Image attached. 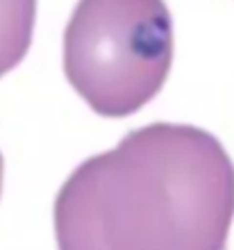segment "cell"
<instances>
[{
	"instance_id": "cell-4",
	"label": "cell",
	"mask_w": 234,
	"mask_h": 250,
	"mask_svg": "<svg viewBox=\"0 0 234 250\" xmlns=\"http://www.w3.org/2000/svg\"><path fill=\"white\" fill-rule=\"evenodd\" d=\"M2 180H5V159H2V152H0V193H2Z\"/></svg>"
},
{
	"instance_id": "cell-3",
	"label": "cell",
	"mask_w": 234,
	"mask_h": 250,
	"mask_svg": "<svg viewBox=\"0 0 234 250\" xmlns=\"http://www.w3.org/2000/svg\"><path fill=\"white\" fill-rule=\"evenodd\" d=\"M37 0H0V78L16 68L32 43Z\"/></svg>"
},
{
	"instance_id": "cell-2",
	"label": "cell",
	"mask_w": 234,
	"mask_h": 250,
	"mask_svg": "<svg viewBox=\"0 0 234 250\" xmlns=\"http://www.w3.org/2000/svg\"><path fill=\"white\" fill-rule=\"evenodd\" d=\"M173 62L164 0H78L64 32V73L105 119L137 114L162 91Z\"/></svg>"
},
{
	"instance_id": "cell-1",
	"label": "cell",
	"mask_w": 234,
	"mask_h": 250,
	"mask_svg": "<svg viewBox=\"0 0 234 250\" xmlns=\"http://www.w3.org/2000/svg\"><path fill=\"white\" fill-rule=\"evenodd\" d=\"M52 218L59 250H225L234 164L202 127L146 125L82 162Z\"/></svg>"
}]
</instances>
